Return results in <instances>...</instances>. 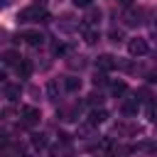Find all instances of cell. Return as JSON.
Instances as JSON below:
<instances>
[{"label":"cell","instance_id":"obj_1","mask_svg":"<svg viewBox=\"0 0 157 157\" xmlns=\"http://www.w3.org/2000/svg\"><path fill=\"white\" fill-rule=\"evenodd\" d=\"M17 20H20V22H47L49 15H47L39 5H32V7H25V10L20 12Z\"/></svg>","mask_w":157,"mask_h":157},{"label":"cell","instance_id":"obj_2","mask_svg":"<svg viewBox=\"0 0 157 157\" xmlns=\"http://www.w3.org/2000/svg\"><path fill=\"white\" fill-rule=\"evenodd\" d=\"M128 52H130L132 56H145V54L150 52V47H147V42H145V39L135 37V39H130V42H128Z\"/></svg>","mask_w":157,"mask_h":157},{"label":"cell","instance_id":"obj_3","mask_svg":"<svg viewBox=\"0 0 157 157\" xmlns=\"http://www.w3.org/2000/svg\"><path fill=\"white\" fill-rule=\"evenodd\" d=\"M39 118H42L39 108H34V105H25V108H22V123H25V125H37Z\"/></svg>","mask_w":157,"mask_h":157},{"label":"cell","instance_id":"obj_4","mask_svg":"<svg viewBox=\"0 0 157 157\" xmlns=\"http://www.w3.org/2000/svg\"><path fill=\"white\" fill-rule=\"evenodd\" d=\"M96 66H98L101 71H113V69L118 66V61H115L113 54H101V56L96 59Z\"/></svg>","mask_w":157,"mask_h":157},{"label":"cell","instance_id":"obj_5","mask_svg":"<svg viewBox=\"0 0 157 157\" xmlns=\"http://www.w3.org/2000/svg\"><path fill=\"white\" fill-rule=\"evenodd\" d=\"M20 39H25L29 47H39V44L44 42V37H42L39 32H34V29H27V32H22V34H20Z\"/></svg>","mask_w":157,"mask_h":157},{"label":"cell","instance_id":"obj_6","mask_svg":"<svg viewBox=\"0 0 157 157\" xmlns=\"http://www.w3.org/2000/svg\"><path fill=\"white\" fill-rule=\"evenodd\" d=\"M20 61H22V56H20L15 49H7V52L2 54V64H5V66H20Z\"/></svg>","mask_w":157,"mask_h":157},{"label":"cell","instance_id":"obj_7","mask_svg":"<svg viewBox=\"0 0 157 157\" xmlns=\"http://www.w3.org/2000/svg\"><path fill=\"white\" fill-rule=\"evenodd\" d=\"M105 118H108V113L103 108H96L88 113V125H101V123H105Z\"/></svg>","mask_w":157,"mask_h":157},{"label":"cell","instance_id":"obj_8","mask_svg":"<svg viewBox=\"0 0 157 157\" xmlns=\"http://www.w3.org/2000/svg\"><path fill=\"white\" fill-rule=\"evenodd\" d=\"M32 69H34L32 61H29V59H22L20 66H17V76H20V78H29V76H32Z\"/></svg>","mask_w":157,"mask_h":157},{"label":"cell","instance_id":"obj_9","mask_svg":"<svg viewBox=\"0 0 157 157\" xmlns=\"http://www.w3.org/2000/svg\"><path fill=\"white\" fill-rule=\"evenodd\" d=\"M137 108H140V101L137 98H132V101H125L123 103V115H137Z\"/></svg>","mask_w":157,"mask_h":157},{"label":"cell","instance_id":"obj_10","mask_svg":"<svg viewBox=\"0 0 157 157\" xmlns=\"http://www.w3.org/2000/svg\"><path fill=\"white\" fill-rule=\"evenodd\" d=\"M20 91H22V88H20V83H7V86H5V96H7V101H12V103H15V101L20 98Z\"/></svg>","mask_w":157,"mask_h":157},{"label":"cell","instance_id":"obj_11","mask_svg":"<svg viewBox=\"0 0 157 157\" xmlns=\"http://www.w3.org/2000/svg\"><path fill=\"white\" fill-rule=\"evenodd\" d=\"M64 88L71 91V93L78 91V88H81V78H76V76H66V78H64Z\"/></svg>","mask_w":157,"mask_h":157},{"label":"cell","instance_id":"obj_12","mask_svg":"<svg viewBox=\"0 0 157 157\" xmlns=\"http://www.w3.org/2000/svg\"><path fill=\"white\" fill-rule=\"evenodd\" d=\"M83 39H86V44H96V42H98V29L83 27Z\"/></svg>","mask_w":157,"mask_h":157},{"label":"cell","instance_id":"obj_13","mask_svg":"<svg viewBox=\"0 0 157 157\" xmlns=\"http://www.w3.org/2000/svg\"><path fill=\"white\" fill-rule=\"evenodd\" d=\"M32 145L34 147H47V135L44 132H32Z\"/></svg>","mask_w":157,"mask_h":157},{"label":"cell","instance_id":"obj_14","mask_svg":"<svg viewBox=\"0 0 157 157\" xmlns=\"http://www.w3.org/2000/svg\"><path fill=\"white\" fill-rule=\"evenodd\" d=\"M47 93H49L52 101H56V98H59V83H56V81H49V83H47Z\"/></svg>","mask_w":157,"mask_h":157},{"label":"cell","instance_id":"obj_15","mask_svg":"<svg viewBox=\"0 0 157 157\" xmlns=\"http://www.w3.org/2000/svg\"><path fill=\"white\" fill-rule=\"evenodd\" d=\"M128 91V83L125 81H118V83H113V96H123Z\"/></svg>","mask_w":157,"mask_h":157},{"label":"cell","instance_id":"obj_16","mask_svg":"<svg viewBox=\"0 0 157 157\" xmlns=\"http://www.w3.org/2000/svg\"><path fill=\"white\" fill-rule=\"evenodd\" d=\"M98 20H101V10H91L88 17H86V25H93V22H98Z\"/></svg>","mask_w":157,"mask_h":157},{"label":"cell","instance_id":"obj_17","mask_svg":"<svg viewBox=\"0 0 157 157\" xmlns=\"http://www.w3.org/2000/svg\"><path fill=\"white\" fill-rule=\"evenodd\" d=\"M140 15H142V12H130V15H128V25H140V22H142Z\"/></svg>","mask_w":157,"mask_h":157},{"label":"cell","instance_id":"obj_18","mask_svg":"<svg viewBox=\"0 0 157 157\" xmlns=\"http://www.w3.org/2000/svg\"><path fill=\"white\" fill-rule=\"evenodd\" d=\"M88 103H91V105H101V103H103V96H101V93H91V96H88Z\"/></svg>","mask_w":157,"mask_h":157},{"label":"cell","instance_id":"obj_19","mask_svg":"<svg viewBox=\"0 0 157 157\" xmlns=\"http://www.w3.org/2000/svg\"><path fill=\"white\" fill-rule=\"evenodd\" d=\"M108 78H105V71H101V74H96V78H93V86H103Z\"/></svg>","mask_w":157,"mask_h":157},{"label":"cell","instance_id":"obj_20","mask_svg":"<svg viewBox=\"0 0 157 157\" xmlns=\"http://www.w3.org/2000/svg\"><path fill=\"white\" fill-rule=\"evenodd\" d=\"M120 39H123V32H120V29H113V32H110V42H115V44H118Z\"/></svg>","mask_w":157,"mask_h":157},{"label":"cell","instance_id":"obj_21","mask_svg":"<svg viewBox=\"0 0 157 157\" xmlns=\"http://www.w3.org/2000/svg\"><path fill=\"white\" fill-rule=\"evenodd\" d=\"M71 2H74L76 7H91V2H93V0H71Z\"/></svg>","mask_w":157,"mask_h":157},{"label":"cell","instance_id":"obj_22","mask_svg":"<svg viewBox=\"0 0 157 157\" xmlns=\"http://www.w3.org/2000/svg\"><path fill=\"white\" fill-rule=\"evenodd\" d=\"M132 2H135V0H120V5H125V7H128V5H132Z\"/></svg>","mask_w":157,"mask_h":157},{"label":"cell","instance_id":"obj_23","mask_svg":"<svg viewBox=\"0 0 157 157\" xmlns=\"http://www.w3.org/2000/svg\"><path fill=\"white\" fill-rule=\"evenodd\" d=\"M44 2H47V0H34V5H39V7H42Z\"/></svg>","mask_w":157,"mask_h":157},{"label":"cell","instance_id":"obj_24","mask_svg":"<svg viewBox=\"0 0 157 157\" xmlns=\"http://www.w3.org/2000/svg\"><path fill=\"white\" fill-rule=\"evenodd\" d=\"M22 157H27V155H22Z\"/></svg>","mask_w":157,"mask_h":157}]
</instances>
